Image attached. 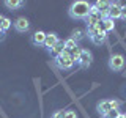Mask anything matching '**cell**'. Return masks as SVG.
<instances>
[{"label":"cell","mask_w":126,"mask_h":118,"mask_svg":"<svg viewBox=\"0 0 126 118\" xmlns=\"http://www.w3.org/2000/svg\"><path fill=\"white\" fill-rule=\"evenodd\" d=\"M90 3L85 0H77L69 6V16L73 19H87V16L90 14Z\"/></svg>","instance_id":"6da1fadb"},{"label":"cell","mask_w":126,"mask_h":118,"mask_svg":"<svg viewBox=\"0 0 126 118\" xmlns=\"http://www.w3.org/2000/svg\"><path fill=\"white\" fill-rule=\"evenodd\" d=\"M118 107H120V101H117V99H106V101H101L99 104H98V112L104 117L107 112H110V110H113V109H118Z\"/></svg>","instance_id":"7a4b0ae2"},{"label":"cell","mask_w":126,"mask_h":118,"mask_svg":"<svg viewBox=\"0 0 126 118\" xmlns=\"http://www.w3.org/2000/svg\"><path fill=\"white\" fill-rule=\"evenodd\" d=\"M55 63H57V66L60 69H71L74 65L73 58H71V55L68 52H63L62 55H58L57 58H55Z\"/></svg>","instance_id":"3957f363"},{"label":"cell","mask_w":126,"mask_h":118,"mask_svg":"<svg viewBox=\"0 0 126 118\" xmlns=\"http://www.w3.org/2000/svg\"><path fill=\"white\" fill-rule=\"evenodd\" d=\"M125 66V57L121 54H113L109 60V68L112 71H120Z\"/></svg>","instance_id":"277c9868"},{"label":"cell","mask_w":126,"mask_h":118,"mask_svg":"<svg viewBox=\"0 0 126 118\" xmlns=\"http://www.w3.org/2000/svg\"><path fill=\"white\" fill-rule=\"evenodd\" d=\"M121 6H123L121 2H112V5H110V8H109V13H107V17H106V19H112V21H115V19L121 17Z\"/></svg>","instance_id":"5b68a950"},{"label":"cell","mask_w":126,"mask_h":118,"mask_svg":"<svg viewBox=\"0 0 126 118\" xmlns=\"http://www.w3.org/2000/svg\"><path fill=\"white\" fill-rule=\"evenodd\" d=\"M110 5H112V2H104V0H99V2H96L94 3V6L98 8V11L102 14V17H107V13H109V8Z\"/></svg>","instance_id":"8992f818"},{"label":"cell","mask_w":126,"mask_h":118,"mask_svg":"<svg viewBox=\"0 0 126 118\" xmlns=\"http://www.w3.org/2000/svg\"><path fill=\"white\" fill-rule=\"evenodd\" d=\"M92 54L88 52V50H85V49H82V52H80V58H79V63H80V66H84V68H88L90 66V63H92Z\"/></svg>","instance_id":"52a82bcc"},{"label":"cell","mask_w":126,"mask_h":118,"mask_svg":"<svg viewBox=\"0 0 126 118\" xmlns=\"http://www.w3.org/2000/svg\"><path fill=\"white\" fill-rule=\"evenodd\" d=\"M58 41H60V39L57 38V35H55V33H46V39H44V44H43V46L47 47V49L50 50Z\"/></svg>","instance_id":"ba28073f"},{"label":"cell","mask_w":126,"mask_h":118,"mask_svg":"<svg viewBox=\"0 0 126 118\" xmlns=\"http://www.w3.org/2000/svg\"><path fill=\"white\" fill-rule=\"evenodd\" d=\"M104 21V17H102V14L98 11V13H90L88 16H87V24L88 25H96L98 22Z\"/></svg>","instance_id":"9c48e42d"},{"label":"cell","mask_w":126,"mask_h":118,"mask_svg":"<svg viewBox=\"0 0 126 118\" xmlns=\"http://www.w3.org/2000/svg\"><path fill=\"white\" fill-rule=\"evenodd\" d=\"M14 29L17 30V31H27V30H29V21H27L25 17H19V19H16V22H14Z\"/></svg>","instance_id":"30bf717a"},{"label":"cell","mask_w":126,"mask_h":118,"mask_svg":"<svg viewBox=\"0 0 126 118\" xmlns=\"http://www.w3.org/2000/svg\"><path fill=\"white\" fill-rule=\"evenodd\" d=\"M44 39H46V33L44 31H41V30H38V31H35L33 33V36H32V41H33V44H44Z\"/></svg>","instance_id":"8fae6325"},{"label":"cell","mask_w":126,"mask_h":118,"mask_svg":"<svg viewBox=\"0 0 126 118\" xmlns=\"http://www.w3.org/2000/svg\"><path fill=\"white\" fill-rule=\"evenodd\" d=\"M63 52H65V44H63V41H58L57 44H55L52 49H50V54H52L55 58H57L58 55H62Z\"/></svg>","instance_id":"7c38bea8"},{"label":"cell","mask_w":126,"mask_h":118,"mask_svg":"<svg viewBox=\"0 0 126 118\" xmlns=\"http://www.w3.org/2000/svg\"><path fill=\"white\" fill-rule=\"evenodd\" d=\"M65 52H66V50H65ZM80 52H82V49L76 46L74 49H71L68 54L71 55V58H73V61H74V63H79V58H80Z\"/></svg>","instance_id":"4fadbf2b"},{"label":"cell","mask_w":126,"mask_h":118,"mask_svg":"<svg viewBox=\"0 0 126 118\" xmlns=\"http://www.w3.org/2000/svg\"><path fill=\"white\" fill-rule=\"evenodd\" d=\"M107 38V33H106L104 30H101V31H98V35L96 36H93L92 38V41L94 43V44H101V43H104V39Z\"/></svg>","instance_id":"5bb4252c"},{"label":"cell","mask_w":126,"mask_h":118,"mask_svg":"<svg viewBox=\"0 0 126 118\" xmlns=\"http://www.w3.org/2000/svg\"><path fill=\"white\" fill-rule=\"evenodd\" d=\"M5 5L10 8V10H16V8L22 6V5H24V2H21V0H6Z\"/></svg>","instance_id":"9a60e30c"},{"label":"cell","mask_w":126,"mask_h":118,"mask_svg":"<svg viewBox=\"0 0 126 118\" xmlns=\"http://www.w3.org/2000/svg\"><path fill=\"white\" fill-rule=\"evenodd\" d=\"M63 44H65V50H66V52H69L71 49L76 47V41H74L73 38H68L66 41H63Z\"/></svg>","instance_id":"2e32d148"},{"label":"cell","mask_w":126,"mask_h":118,"mask_svg":"<svg viewBox=\"0 0 126 118\" xmlns=\"http://www.w3.org/2000/svg\"><path fill=\"white\" fill-rule=\"evenodd\" d=\"M102 25H104V31H106V33L110 31V30H113V21H112V19H104V21H102Z\"/></svg>","instance_id":"e0dca14e"},{"label":"cell","mask_w":126,"mask_h":118,"mask_svg":"<svg viewBox=\"0 0 126 118\" xmlns=\"http://www.w3.org/2000/svg\"><path fill=\"white\" fill-rule=\"evenodd\" d=\"M120 117H121V113H120L118 109H113V110H110V112H107L104 115V118H120Z\"/></svg>","instance_id":"ac0fdd59"},{"label":"cell","mask_w":126,"mask_h":118,"mask_svg":"<svg viewBox=\"0 0 126 118\" xmlns=\"http://www.w3.org/2000/svg\"><path fill=\"white\" fill-rule=\"evenodd\" d=\"M84 35H85V31H82V30H74V31H73V36H71V38H73L74 41L77 43L79 39L84 38Z\"/></svg>","instance_id":"d6986e66"},{"label":"cell","mask_w":126,"mask_h":118,"mask_svg":"<svg viewBox=\"0 0 126 118\" xmlns=\"http://www.w3.org/2000/svg\"><path fill=\"white\" fill-rule=\"evenodd\" d=\"M10 27H11V21H10L8 17H5V19H3V22H2V30H3V31H6L8 29H10Z\"/></svg>","instance_id":"ffe728a7"},{"label":"cell","mask_w":126,"mask_h":118,"mask_svg":"<svg viewBox=\"0 0 126 118\" xmlns=\"http://www.w3.org/2000/svg\"><path fill=\"white\" fill-rule=\"evenodd\" d=\"M52 118H66V110H58V112H55Z\"/></svg>","instance_id":"44dd1931"},{"label":"cell","mask_w":126,"mask_h":118,"mask_svg":"<svg viewBox=\"0 0 126 118\" xmlns=\"http://www.w3.org/2000/svg\"><path fill=\"white\" fill-rule=\"evenodd\" d=\"M66 118H77L74 110H66Z\"/></svg>","instance_id":"7402d4cb"},{"label":"cell","mask_w":126,"mask_h":118,"mask_svg":"<svg viewBox=\"0 0 126 118\" xmlns=\"http://www.w3.org/2000/svg\"><path fill=\"white\" fill-rule=\"evenodd\" d=\"M121 19H125V21H126V5L121 6Z\"/></svg>","instance_id":"603a6c76"},{"label":"cell","mask_w":126,"mask_h":118,"mask_svg":"<svg viewBox=\"0 0 126 118\" xmlns=\"http://www.w3.org/2000/svg\"><path fill=\"white\" fill-rule=\"evenodd\" d=\"M3 19H5V16H0V29H2V22H3Z\"/></svg>","instance_id":"cb8c5ba5"},{"label":"cell","mask_w":126,"mask_h":118,"mask_svg":"<svg viewBox=\"0 0 126 118\" xmlns=\"http://www.w3.org/2000/svg\"><path fill=\"white\" fill-rule=\"evenodd\" d=\"M5 38V31H0V39H3Z\"/></svg>","instance_id":"d4e9b609"},{"label":"cell","mask_w":126,"mask_h":118,"mask_svg":"<svg viewBox=\"0 0 126 118\" xmlns=\"http://www.w3.org/2000/svg\"><path fill=\"white\" fill-rule=\"evenodd\" d=\"M121 118H126V113H125V115H121Z\"/></svg>","instance_id":"484cf974"},{"label":"cell","mask_w":126,"mask_h":118,"mask_svg":"<svg viewBox=\"0 0 126 118\" xmlns=\"http://www.w3.org/2000/svg\"><path fill=\"white\" fill-rule=\"evenodd\" d=\"M120 118H121V117H120Z\"/></svg>","instance_id":"4316f807"}]
</instances>
